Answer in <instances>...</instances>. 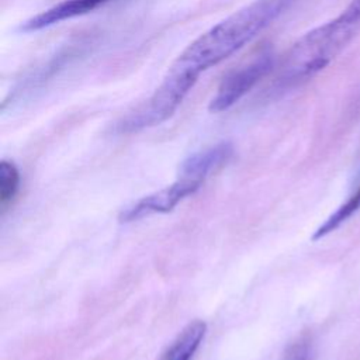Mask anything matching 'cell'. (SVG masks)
Segmentation results:
<instances>
[{
  "label": "cell",
  "mask_w": 360,
  "mask_h": 360,
  "mask_svg": "<svg viewBox=\"0 0 360 360\" xmlns=\"http://www.w3.org/2000/svg\"><path fill=\"white\" fill-rule=\"evenodd\" d=\"M297 0H253L194 39L172 66L200 77L284 14Z\"/></svg>",
  "instance_id": "obj_1"
},
{
  "label": "cell",
  "mask_w": 360,
  "mask_h": 360,
  "mask_svg": "<svg viewBox=\"0 0 360 360\" xmlns=\"http://www.w3.org/2000/svg\"><path fill=\"white\" fill-rule=\"evenodd\" d=\"M360 32V15L349 6L333 20L304 34L284 55L276 76L278 90L298 86L323 70Z\"/></svg>",
  "instance_id": "obj_2"
},
{
  "label": "cell",
  "mask_w": 360,
  "mask_h": 360,
  "mask_svg": "<svg viewBox=\"0 0 360 360\" xmlns=\"http://www.w3.org/2000/svg\"><path fill=\"white\" fill-rule=\"evenodd\" d=\"M197 82L198 77L170 66L153 94L127 114L117 124V131L120 134H132L160 125L176 112Z\"/></svg>",
  "instance_id": "obj_3"
},
{
  "label": "cell",
  "mask_w": 360,
  "mask_h": 360,
  "mask_svg": "<svg viewBox=\"0 0 360 360\" xmlns=\"http://www.w3.org/2000/svg\"><path fill=\"white\" fill-rule=\"evenodd\" d=\"M274 66V55L271 51H264L253 60L231 72L219 83L217 93L210 101L211 112H224L233 107L245 97Z\"/></svg>",
  "instance_id": "obj_4"
},
{
  "label": "cell",
  "mask_w": 360,
  "mask_h": 360,
  "mask_svg": "<svg viewBox=\"0 0 360 360\" xmlns=\"http://www.w3.org/2000/svg\"><path fill=\"white\" fill-rule=\"evenodd\" d=\"M202 183L204 181L179 174V179L173 184L166 186L149 195H145L136 202H134L131 207L125 208L120 215V221L127 224L153 214L170 212L184 198L193 195L202 186Z\"/></svg>",
  "instance_id": "obj_5"
},
{
  "label": "cell",
  "mask_w": 360,
  "mask_h": 360,
  "mask_svg": "<svg viewBox=\"0 0 360 360\" xmlns=\"http://www.w3.org/2000/svg\"><path fill=\"white\" fill-rule=\"evenodd\" d=\"M110 0H63L39 14L31 17L20 25L21 32H35L45 28H49L62 21L87 14L100 6L108 3Z\"/></svg>",
  "instance_id": "obj_6"
},
{
  "label": "cell",
  "mask_w": 360,
  "mask_h": 360,
  "mask_svg": "<svg viewBox=\"0 0 360 360\" xmlns=\"http://www.w3.org/2000/svg\"><path fill=\"white\" fill-rule=\"evenodd\" d=\"M233 148L229 142H221L204 150L190 155L180 166L181 176L205 181L214 172L222 167L232 156Z\"/></svg>",
  "instance_id": "obj_7"
},
{
  "label": "cell",
  "mask_w": 360,
  "mask_h": 360,
  "mask_svg": "<svg viewBox=\"0 0 360 360\" xmlns=\"http://www.w3.org/2000/svg\"><path fill=\"white\" fill-rule=\"evenodd\" d=\"M207 332L202 321L190 322L172 342L160 360H191Z\"/></svg>",
  "instance_id": "obj_8"
},
{
  "label": "cell",
  "mask_w": 360,
  "mask_h": 360,
  "mask_svg": "<svg viewBox=\"0 0 360 360\" xmlns=\"http://www.w3.org/2000/svg\"><path fill=\"white\" fill-rule=\"evenodd\" d=\"M360 208V184L356 188V191L314 232L312 240H318L336 228H339L343 222H346L354 212H357Z\"/></svg>",
  "instance_id": "obj_9"
},
{
  "label": "cell",
  "mask_w": 360,
  "mask_h": 360,
  "mask_svg": "<svg viewBox=\"0 0 360 360\" xmlns=\"http://www.w3.org/2000/svg\"><path fill=\"white\" fill-rule=\"evenodd\" d=\"M20 187V172L10 160L0 162V205L3 211L14 200Z\"/></svg>",
  "instance_id": "obj_10"
},
{
  "label": "cell",
  "mask_w": 360,
  "mask_h": 360,
  "mask_svg": "<svg viewBox=\"0 0 360 360\" xmlns=\"http://www.w3.org/2000/svg\"><path fill=\"white\" fill-rule=\"evenodd\" d=\"M287 360H311L309 352H308L307 346H297V347H294V350L291 352V354L288 356Z\"/></svg>",
  "instance_id": "obj_11"
},
{
  "label": "cell",
  "mask_w": 360,
  "mask_h": 360,
  "mask_svg": "<svg viewBox=\"0 0 360 360\" xmlns=\"http://www.w3.org/2000/svg\"><path fill=\"white\" fill-rule=\"evenodd\" d=\"M349 7H352L359 15H360V0H352L349 3Z\"/></svg>",
  "instance_id": "obj_12"
}]
</instances>
